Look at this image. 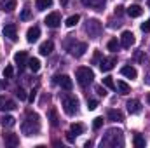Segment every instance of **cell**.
Wrapping results in <instances>:
<instances>
[{
	"instance_id": "cell-1",
	"label": "cell",
	"mask_w": 150,
	"mask_h": 148,
	"mask_svg": "<svg viewBox=\"0 0 150 148\" xmlns=\"http://www.w3.org/2000/svg\"><path fill=\"white\" fill-rule=\"evenodd\" d=\"M21 131H23V134H26V136H33V134H37L38 131H40V120H38V115H32V113H28V118L23 122Z\"/></svg>"
},
{
	"instance_id": "cell-2",
	"label": "cell",
	"mask_w": 150,
	"mask_h": 148,
	"mask_svg": "<svg viewBox=\"0 0 150 148\" xmlns=\"http://www.w3.org/2000/svg\"><path fill=\"white\" fill-rule=\"evenodd\" d=\"M122 147L124 141H122V131H115V129H110L107 132V136L103 138L101 141V147Z\"/></svg>"
},
{
	"instance_id": "cell-3",
	"label": "cell",
	"mask_w": 150,
	"mask_h": 148,
	"mask_svg": "<svg viewBox=\"0 0 150 148\" xmlns=\"http://www.w3.org/2000/svg\"><path fill=\"white\" fill-rule=\"evenodd\" d=\"M77 82L82 85V87H86V85H89L93 80H94V73H93V70L91 68H87V66H80V68H77Z\"/></svg>"
},
{
	"instance_id": "cell-4",
	"label": "cell",
	"mask_w": 150,
	"mask_h": 148,
	"mask_svg": "<svg viewBox=\"0 0 150 148\" xmlns=\"http://www.w3.org/2000/svg\"><path fill=\"white\" fill-rule=\"evenodd\" d=\"M63 110L67 115H75L79 111V101L74 96H65L63 98Z\"/></svg>"
},
{
	"instance_id": "cell-5",
	"label": "cell",
	"mask_w": 150,
	"mask_h": 148,
	"mask_svg": "<svg viewBox=\"0 0 150 148\" xmlns=\"http://www.w3.org/2000/svg\"><path fill=\"white\" fill-rule=\"evenodd\" d=\"M86 32L89 33L91 38H98L101 33V23L98 19H89L87 25H86Z\"/></svg>"
},
{
	"instance_id": "cell-6",
	"label": "cell",
	"mask_w": 150,
	"mask_h": 148,
	"mask_svg": "<svg viewBox=\"0 0 150 148\" xmlns=\"http://www.w3.org/2000/svg\"><path fill=\"white\" fill-rule=\"evenodd\" d=\"M49 28H58L59 25H61V16H59V12H51V14H47V18H45V21H44Z\"/></svg>"
},
{
	"instance_id": "cell-7",
	"label": "cell",
	"mask_w": 150,
	"mask_h": 148,
	"mask_svg": "<svg viewBox=\"0 0 150 148\" xmlns=\"http://www.w3.org/2000/svg\"><path fill=\"white\" fill-rule=\"evenodd\" d=\"M56 84H58L61 89H65V91H72V89H74V82H72V78H70L68 75L56 77Z\"/></svg>"
},
{
	"instance_id": "cell-8",
	"label": "cell",
	"mask_w": 150,
	"mask_h": 148,
	"mask_svg": "<svg viewBox=\"0 0 150 148\" xmlns=\"http://www.w3.org/2000/svg\"><path fill=\"white\" fill-rule=\"evenodd\" d=\"M4 37H7L9 40H12V42L18 40V28H16L14 23H9V25L4 26Z\"/></svg>"
},
{
	"instance_id": "cell-9",
	"label": "cell",
	"mask_w": 150,
	"mask_h": 148,
	"mask_svg": "<svg viewBox=\"0 0 150 148\" xmlns=\"http://www.w3.org/2000/svg\"><path fill=\"white\" fill-rule=\"evenodd\" d=\"M86 51H87V44H86V42H75L74 47L70 49V52L74 54L75 58H80V56H84V54H86Z\"/></svg>"
},
{
	"instance_id": "cell-10",
	"label": "cell",
	"mask_w": 150,
	"mask_h": 148,
	"mask_svg": "<svg viewBox=\"0 0 150 148\" xmlns=\"http://www.w3.org/2000/svg\"><path fill=\"white\" fill-rule=\"evenodd\" d=\"M133 44H134V35L131 32H122V35H120V45L126 47V49H129Z\"/></svg>"
},
{
	"instance_id": "cell-11",
	"label": "cell",
	"mask_w": 150,
	"mask_h": 148,
	"mask_svg": "<svg viewBox=\"0 0 150 148\" xmlns=\"http://www.w3.org/2000/svg\"><path fill=\"white\" fill-rule=\"evenodd\" d=\"M16 108V103L5 96H0V111H11Z\"/></svg>"
},
{
	"instance_id": "cell-12",
	"label": "cell",
	"mask_w": 150,
	"mask_h": 148,
	"mask_svg": "<svg viewBox=\"0 0 150 148\" xmlns=\"http://www.w3.org/2000/svg\"><path fill=\"white\" fill-rule=\"evenodd\" d=\"M115 63H117V59L115 58H103L101 59V63H100V68H101V72H110L113 66H115Z\"/></svg>"
},
{
	"instance_id": "cell-13",
	"label": "cell",
	"mask_w": 150,
	"mask_h": 148,
	"mask_svg": "<svg viewBox=\"0 0 150 148\" xmlns=\"http://www.w3.org/2000/svg\"><path fill=\"white\" fill-rule=\"evenodd\" d=\"M38 37H40V28H38V26H32V28H28V32H26V40H28L30 44L37 42Z\"/></svg>"
},
{
	"instance_id": "cell-14",
	"label": "cell",
	"mask_w": 150,
	"mask_h": 148,
	"mask_svg": "<svg viewBox=\"0 0 150 148\" xmlns=\"http://www.w3.org/2000/svg\"><path fill=\"white\" fill-rule=\"evenodd\" d=\"M14 63L19 65V66H25V65L28 63V54H26V51L16 52V54H14Z\"/></svg>"
},
{
	"instance_id": "cell-15",
	"label": "cell",
	"mask_w": 150,
	"mask_h": 148,
	"mask_svg": "<svg viewBox=\"0 0 150 148\" xmlns=\"http://www.w3.org/2000/svg\"><path fill=\"white\" fill-rule=\"evenodd\" d=\"M52 49H54V44H52L51 40H47V42L40 44V49H38V52H40L42 56H49V54L52 52Z\"/></svg>"
},
{
	"instance_id": "cell-16",
	"label": "cell",
	"mask_w": 150,
	"mask_h": 148,
	"mask_svg": "<svg viewBox=\"0 0 150 148\" xmlns=\"http://www.w3.org/2000/svg\"><path fill=\"white\" fill-rule=\"evenodd\" d=\"M126 106H127L129 113H133V115H134V113H140V111H142V105H140V101H138V99H129Z\"/></svg>"
},
{
	"instance_id": "cell-17",
	"label": "cell",
	"mask_w": 150,
	"mask_h": 148,
	"mask_svg": "<svg viewBox=\"0 0 150 148\" xmlns=\"http://www.w3.org/2000/svg\"><path fill=\"white\" fill-rule=\"evenodd\" d=\"M120 73L124 75V77H127V78H136L138 72H136V68H133L131 65H126V66L120 68Z\"/></svg>"
},
{
	"instance_id": "cell-18",
	"label": "cell",
	"mask_w": 150,
	"mask_h": 148,
	"mask_svg": "<svg viewBox=\"0 0 150 148\" xmlns=\"http://www.w3.org/2000/svg\"><path fill=\"white\" fill-rule=\"evenodd\" d=\"M0 9L5 12H12L16 9V0H0Z\"/></svg>"
},
{
	"instance_id": "cell-19",
	"label": "cell",
	"mask_w": 150,
	"mask_h": 148,
	"mask_svg": "<svg viewBox=\"0 0 150 148\" xmlns=\"http://www.w3.org/2000/svg\"><path fill=\"white\" fill-rule=\"evenodd\" d=\"M4 140H5V143H7L9 147H18V145H19V138H18V134H12V132L4 134Z\"/></svg>"
},
{
	"instance_id": "cell-20",
	"label": "cell",
	"mask_w": 150,
	"mask_h": 148,
	"mask_svg": "<svg viewBox=\"0 0 150 148\" xmlns=\"http://www.w3.org/2000/svg\"><path fill=\"white\" fill-rule=\"evenodd\" d=\"M107 117H108V120H112V122H122V120H124L122 111H119V110H108Z\"/></svg>"
},
{
	"instance_id": "cell-21",
	"label": "cell",
	"mask_w": 150,
	"mask_h": 148,
	"mask_svg": "<svg viewBox=\"0 0 150 148\" xmlns=\"http://www.w3.org/2000/svg\"><path fill=\"white\" fill-rule=\"evenodd\" d=\"M127 14H129L131 18H140V16L143 14V9L134 4V5H129V7H127Z\"/></svg>"
},
{
	"instance_id": "cell-22",
	"label": "cell",
	"mask_w": 150,
	"mask_h": 148,
	"mask_svg": "<svg viewBox=\"0 0 150 148\" xmlns=\"http://www.w3.org/2000/svg\"><path fill=\"white\" fill-rule=\"evenodd\" d=\"M115 89H117V91H119V92H120L122 96L129 94V91H131V87H129V85H127V84H126L124 80H119V82L115 84Z\"/></svg>"
},
{
	"instance_id": "cell-23",
	"label": "cell",
	"mask_w": 150,
	"mask_h": 148,
	"mask_svg": "<svg viewBox=\"0 0 150 148\" xmlns=\"http://www.w3.org/2000/svg\"><path fill=\"white\" fill-rule=\"evenodd\" d=\"M82 4L86 7H94V9H100L107 4V0H82Z\"/></svg>"
},
{
	"instance_id": "cell-24",
	"label": "cell",
	"mask_w": 150,
	"mask_h": 148,
	"mask_svg": "<svg viewBox=\"0 0 150 148\" xmlns=\"http://www.w3.org/2000/svg\"><path fill=\"white\" fill-rule=\"evenodd\" d=\"M0 122H2V125H4V127H12V125L16 124V118H14V117H11V115H4V117L0 118Z\"/></svg>"
},
{
	"instance_id": "cell-25",
	"label": "cell",
	"mask_w": 150,
	"mask_h": 148,
	"mask_svg": "<svg viewBox=\"0 0 150 148\" xmlns=\"http://www.w3.org/2000/svg\"><path fill=\"white\" fill-rule=\"evenodd\" d=\"M28 68H30L33 73H37L38 70H40V61H38L37 58H30V59H28Z\"/></svg>"
},
{
	"instance_id": "cell-26",
	"label": "cell",
	"mask_w": 150,
	"mask_h": 148,
	"mask_svg": "<svg viewBox=\"0 0 150 148\" xmlns=\"http://www.w3.org/2000/svg\"><path fill=\"white\" fill-rule=\"evenodd\" d=\"M35 5H37L38 11H45L52 5V0H35Z\"/></svg>"
},
{
	"instance_id": "cell-27",
	"label": "cell",
	"mask_w": 150,
	"mask_h": 148,
	"mask_svg": "<svg viewBox=\"0 0 150 148\" xmlns=\"http://www.w3.org/2000/svg\"><path fill=\"white\" fill-rule=\"evenodd\" d=\"M133 143H134V147L136 148H145V138L142 136V134H134V138H133Z\"/></svg>"
},
{
	"instance_id": "cell-28",
	"label": "cell",
	"mask_w": 150,
	"mask_h": 148,
	"mask_svg": "<svg viewBox=\"0 0 150 148\" xmlns=\"http://www.w3.org/2000/svg\"><path fill=\"white\" fill-rule=\"evenodd\" d=\"M79 19H80V16H79V14H74V16H70V18L67 19V23H65V25H67L68 28H72V26H75V25L79 23Z\"/></svg>"
},
{
	"instance_id": "cell-29",
	"label": "cell",
	"mask_w": 150,
	"mask_h": 148,
	"mask_svg": "<svg viewBox=\"0 0 150 148\" xmlns=\"http://www.w3.org/2000/svg\"><path fill=\"white\" fill-rule=\"evenodd\" d=\"M119 47H120V42H117V38H112V40H108V51H112V52H117V51H119Z\"/></svg>"
},
{
	"instance_id": "cell-30",
	"label": "cell",
	"mask_w": 150,
	"mask_h": 148,
	"mask_svg": "<svg viewBox=\"0 0 150 148\" xmlns=\"http://www.w3.org/2000/svg\"><path fill=\"white\" fill-rule=\"evenodd\" d=\"M49 118H51V125H54V127H58V113H56V110H51L49 111Z\"/></svg>"
},
{
	"instance_id": "cell-31",
	"label": "cell",
	"mask_w": 150,
	"mask_h": 148,
	"mask_svg": "<svg viewBox=\"0 0 150 148\" xmlns=\"http://www.w3.org/2000/svg\"><path fill=\"white\" fill-rule=\"evenodd\" d=\"M70 131H72L74 134H82V132H84V125H82V124H72Z\"/></svg>"
},
{
	"instance_id": "cell-32",
	"label": "cell",
	"mask_w": 150,
	"mask_h": 148,
	"mask_svg": "<svg viewBox=\"0 0 150 148\" xmlns=\"http://www.w3.org/2000/svg\"><path fill=\"white\" fill-rule=\"evenodd\" d=\"M101 125H103V118H101V117H96V118L93 120V129L98 131V129H101Z\"/></svg>"
},
{
	"instance_id": "cell-33",
	"label": "cell",
	"mask_w": 150,
	"mask_h": 148,
	"mask_svg": "<svg viewBox=\"0 0 150 148\" xmlns=\"http://www.w3.org/2000/svg\"><path fill=\"white\" fill-rule=\"evenodd\" d=\"M23 21H28L30 18H32V12H30V9L26 7V9H23V12H21V16H19Z\"/></svg>"
},
{
	"instance_id": "cell-34",
	"label": "cell",
	"mask_w": 150,
	"mask_h": 148,
	"mask_svg": "<svg viewBox=\"0 0 150 148\" xmlns=\"http://www.w3.org/2000/svg\"><path fill=\"white\" fill-rule=\"evenodd\" d=\"M103 84H105L108 89H115V84H113L112 77H105V78H103Z\"/></svg>"
},
{
	"instance_id": "cell-35",
	"label": "cell",
	"mask_w": 150,
	"mask_h": 148,
	"mask_svg": "<svg viewBox=\"0 0 150 148\" xmlns=\"http://www.w3.org/2000/svg\"><path fill=\"white\" fill-rule=\"evenodd\" d=\"M12 73H14L12 66H11V65H7V66H5V70H4V77H5V78H11V77H12Z\"/></svg>"
},
{
	"instance_id": "cell-36",
	"label": "cell",
	"mask_w": 150,
	"mask_h": 148,
	"mask_svg": "<svg viewBox=\"0 0 150 148\" xmlns=\"http://www.w3.org/2000/svg\"><path fill=\"white\" fill-rule=\"evenodd\" d=\"M16 96H18V98L21 99V101H25V99H26V92H25V91H23L21 87H19L18 91H16Z\"/></svg>"
},
{
	"instance_id": "cell-37",
	"label": "cell",
	"mask_w": 150,
	"mask_h": 148,
	"mask_svg": "<svg viewBox=\"0 0 150 148\" xmlns=\"http://www.w3.org/2000/svg\"><path fill=\"white\" fill-rule=\"evenodd\" d=\"M96 106H98V101H96V99H89V101H87V108H89V110H94Z\"/></svg>"
},
{
	"instance_id": "cell-38",
	"label": "cell",
	"mask_w": 150,
	"mask_h": 148,
	"mask_svg": "<svg viewBox=\"0 0 150 148\" xmlns=\"http://www.w3.org/2000/svg\"><path fill=\"white\" fill-rule=\"evenodd\" d=\"M142 30H143L145 33H149V32H150V19H147V21L142 25Z\"/></svg>"
},
{
	"instance_id": "cell-39",
	"label": "cell",
	"mask_w": 150,
	"mask_h": 148,
	"mask_svg": "<svg viewBox=\"0 0 150 148\" xmlns=\"http://www.w3.org/2000/svg\"><path fill=\"white\" fill-rule=\"evenodd\" d=\"M67 140H68L70 143H74V141H75V136H74V132H72V131H68V132H67Z\"/></svg>"
},
{
	"instance_id": "cell-40",
	"label": "cell",
	"mask_w": 150,
	"mask_h": 148,
	"mask_svg": "<svg viewBox=\"0 0 150 148\" xmlns=\"http://www.w3.org/2000/svg\"><path fill=\"white\" fill-rule=\"evenodd\" d=\"M122 12H124V7H122V5H119V7H115V14H117V16H120Z\"/></svg>"
},
{
	"instance_id": "cell-41",
	"label": "cell",
	"mask_w": 150,
	"mask_h": 148,
	"mask_svg": "<svg viewBox=\"0 0 150 148\" xmlns=\"http://www.w3.org/2000/svg\"><path fill=\"white\" fill-rule=\"evenodd\" d=\"M96 92H98V94H100V96H105V94H107V92H105V89H103V87H96Z\"/></svg>"
},
{
	"instance_id": "cell-42",
	"label": "cell",
	"mask_w": 150,
	"mask_h": 148,
	"mask_svg": "<svg viewBox=\"0 0 150 148\" xmlns=\"http://www.w3.org/2000/svg\"><path fill=\"white\" fill-rule=\"evenodd\" d=\"M145 84H149V85H150V73L145 75Z\"/></svg>"
},
{
	"instance_id": "cell-43",
	"label": "cell",
	"mask_w": 150,
	"mask_h": 148,
	"mask_svg": "<svg viewBox=\"0 0 150 148\" xmlns=\"http://www.w3.org/2000/svg\"><path fill=\"white\" fill-rule=\"evenodd\" d=\"M59 2H61V4H67V2H68V0H59Z\"/></svg>"
},
{
	"instance_id": "cell-44",
	"label": "cell",
	"mask_w": 150,
	"mask_h": 148,
	"mask_svg": "<svg viewBox=\"0 0 150 148\" xmlns=\"http://www.w3.org/2000/svg\"><path fill=\"white\" fill-rule=\"evenodd\" d=\"M147 101H149V105H150V94H149V96H147Z\"/></svg>"
},
{
	"instance_id": "cell-45",
	"label": "cell",
	"mask_w": 150,
	"mask_h": 148,
	"mask_svg": "<svg viewBox=\"0 0 150 148\" xmlns=\"http://www.w3.org/2000/svg\"><path fill=\"white\" fill-rule=\"evenodd\" d=\"M149 7H150V0H149Z\"/></svg>"
}]
</instances>
